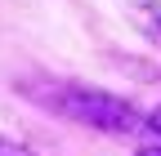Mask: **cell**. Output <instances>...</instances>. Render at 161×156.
Wrapping results in <instances>:
<instances>
[{"label":"cell","instance_id":"cell-2","mask_svg":"<svg viewBox=\"0 0 161 156\" xmlns=\"http://www.w3.org/2000/svg\"><path fill=\"white\" fill-rule=\"evenodd\" d=\"M121 9L130 13V23L139 27V36L161 49V0H121Z\"/></svg>","mask_w":161,"mask_h":156},{"label":"cell","instance_id":"cell-5","mask_svg":"<svg viewBox=\"0 0 161 156\" xmlns=\"http://www.w3.org/2000/svg\"><path fill=\"white\" fill-rule=\"evenodd\" d=\"M134 156H161V143H148V147H139Z\"/></svg>","mask_w":161,"mask_h":156},{"label":"cell","instance_id":"cell-4","mask_svg":"<svg viewBox=\"0 0 161 156\" xmlns=\"http://www.w3.org/2000/svg\"><path fill=\"white\" fill-rule=\"evenodd\" d=\"M148 129L157 134V138H161V107H152V116H148Z\"/></svg>","mask_w":161,"mask_h":156},{"label":"cell","instance_id":"cell-3","mask_svg":"<svg viewBox=\"0 0 161 156\" xmlns=\"http://www.w3.org/2000/svg\"><path fill=\"white\" fill-rule=\"evenodd\" d=\"M0 156H36L31 147H23V143H14V138H5L0 134Z\"/></svg>","mask_w":161,"mask_h":156},{"label":"cell","instance_id":"cell-1","mask_svg":"<svg viewBox=\"0 0 161 156\" xmlns=\"http://www.w3.org/2000/svg\"><path fill=\"white\" fill-rule=\"evenodd\" d=\"M45 103L54 112L72 116V121L90 125V129H108V134H152L148 116H139V107H130L125 98H116L108 89L94 85H54L45 89Z\"/></svg>","mask_w":161,"mask_h":156}]
</instances>
